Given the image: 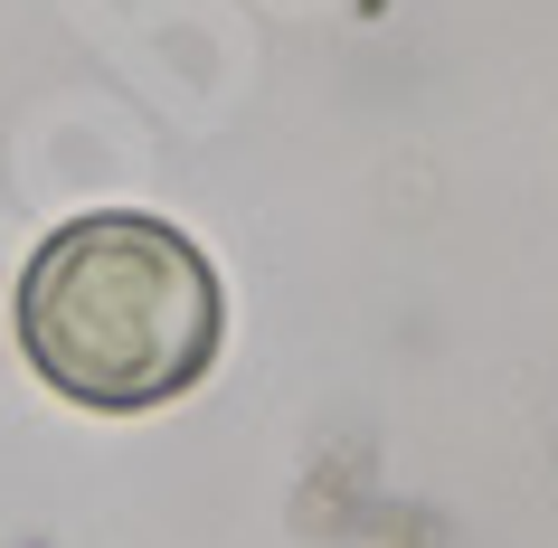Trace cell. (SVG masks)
I'll return each instance as SVG.
<instances>
[{
	"label": "cell",
	"mask_w": 558,
	"mask_h": 548,
	"mask_svg": "<svg viewBox=\"0 0 558 548\" xmlns=\"http://www.w3.org/2000/svg\"><path fill=\"white\" fill-rule=\"evenodd\" d=\"M218 331H228V303H218L208 256L143 208H95L58 228L20 275L29 369L58 398L105 406V416L171 406L180 388H199Z\"/></svg>",
	"instance_id": "1"
}]
</instances>
